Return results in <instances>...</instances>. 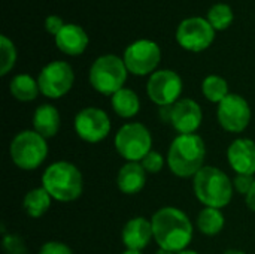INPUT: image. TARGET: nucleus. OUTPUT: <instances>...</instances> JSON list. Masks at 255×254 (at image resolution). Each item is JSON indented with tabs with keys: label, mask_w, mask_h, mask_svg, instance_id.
Segmentation results:
<instances>
[{
	"label": "nucleus",
	"mask_w": 255,
	"mask_h": 254,
	"mask_svg": "<svg viewBox=\"0 0 255 254\" xmlns=\"http://www.w3.org/2000/svg\"><path fill=\"white\" fill-rule=\"evenodd\" d=\"M112 108L117 115L123 118H131L139 112L140 102L137 94L130 88H121L112 96Z\"/></svg>",
	"instance_id": "nucleus-21"
},
{
	"label": "nucleus",
	"mask_w": 255,
	"mask_h": 254,
	"mask_svg": "<svg viewBox=\"0 0 255 254\" xmlns=\"http://www.w3.org/2000/svg\"><path fill=\"white\" fill-rule=\"evenodd\" d=\"M176 254H199L197 252H193V250H182V252H179V253Z\"/></svg>",
	"instance_id": "nucleus-36"
},
{
	"label": "nucleus",
	"mask_w": 255,
	"mask_h": 254,
	"mask_svg": "<svg viewBox=\"0 0 255 254\" xmlns=\"http://www.w3.org/2000/svg\"><path fill=\"white\" fill-rule=\"evenodd\" d=\"M124 63L128 72L137 76L152 73L161 60V49L151 39H139L124 51Z\"/></svg>",
	"instance_id": "nucleus-8"
},
{
	"label": "nucleus",
	"mask_w": 255,
	"mask_h": 254,
	"mask_svg": "<svg viewBox=\"0 0 255 254\" xmlns=\"http://www.w3.org/2000/svg\"><path fill=\"white\" fill-rule=\"evenodd\" d=\"M202 91H203L205 97L214 103H221L230 94L227 81L218 75L206 76L203 79V84H202Z\"/></svg>",
	"instance_id": "nucleus-24"
},
{
	"label": "nucleus",
	"mask_w": 255,
	"mask_h": 254,
	"mask_svg": "<svg viewBox=\"0 0 255 254\" xmlns=\"http://www.w3.org/2000/svg\"><path fill=\"white\" fill-rule=\"evenodd\" d=\"M152 139L149 130L140 123L123 126L115 136V148L128 162H142L151 151Z\"/></svg>",
	"instance_id": "nucleus-7"
},
{
	"label": "nucleus",
	"mask_w": 255,
	"mask_h": 254,
	"mask_svg": "<svg viewBox=\"0 0 255 254\" xmlns=\"http://www.w3.org/2000/svg\"><path fill=\"white\" fill-rule=\"evenodd\" d=\"M66 24L63 22V18L58 16V15H49L45 18V30L52 34L54 37L60 33V30L64 27Z\"/></svg>",
	"instance_id": "nucleus-30"
},
{
	"label": "nucleus",
	"mask_w": 255,
	"mask_h": 254,
	"mask_svg": "<svg viewBox=\"0 0 255 254\" xmlns=\"http://www.w3.org/2000/svg\"><path fill=\"white\" fill-rule=\"evenodd\" d=\"M152 238H154L152 225L143 217L131 219L130 222L126 223L123 229V243L127 247V250L131 252L143 250Z\"/></svg>",
	"instance_id": "nucleus-16"
},
{
	"label": "nucleus",
	"mask_w": 255,
	"mask_h": 254,
	"mask_svg": "<svg viewBox=\"0 0 255 254\" xmlns=\"http://www.w3.org/2000/svg\"><path fill=\"white\" fill-rule=\"evenodd\" d=\"M172 109H173V105L160 106V117L163 121H172Z\"/></svg>",
	"instance_id": "nucleus-32"
},
{
	"label": "nucleus",
	"mask_w": 255,
	"mask_h": 254,
	"mask_svg": "<svg viewBox=\"0 0 255 254\" xmlns=\"http://www.w3.org/2000/svg\"><path fill=\"white\" fill-rule=\"evenodd\" d=\"M152 232L160 249L179 253L185 250L193 238V226L185 213L167 207L158 210L151 220Z\"/></svg>",
	"instance_id": "nucleus-1"
},
{
	"label": "nucleus",
	"mask_w": 255,
	"mask_h": 254,
	"mask_svg": "<svg viewBox=\"0 0 255 254\" xmlns=\"http://www.w3.org/2000/svg\"><path fill=\"white\" fill-rule=\"evenodd\" d=\"M224 254H245L244 252H241V250H227Z\"/></svg>",
	"instance_id": "nucleus-34"
},
{
	"label": "nucleus",
	"mask_w": 255,
	"mask_h": 254,
	"mask_svg": "<svg viewBox=\"0 0 255 254\" xmlns=\"http://www.w3.org/2000/svg\"><path fill=\"white\" fill-rule=\"evenodd\" d=\"M197 226L202 234H205L208 237H214L223 231L224 216L220 210L206 207L205 210L200 211V214L197 217Z\"/></svg>",
	"instance_id": "nucleus-23"
},
{
	"label": "nucleus",
	"mask_w": 255,
	"mask_h": 254,
	"mask_svg": "<svg viewBox=\"0 0 255 254\" xmlns=\"http://www.w3.org/2000/svg\"><path fill=\"white\" fill-rule=\"evenodd\" d=\"M227 159L230 166L244 175L255 174V142L251 139H236L227 150Z\"/></svg>",
	"instance_id": "nucleus-15"
},
{
	"label": "nucleus",
	"mask_w": 255,
	"mask_h": 254,
	"mask_svg": "<svg viewBox=\"0 0 255 254\" xmlns=\"http://www.w3.org/2000/svg\"><path fill=\"white\" fill-rule=\"evenodd\" d=\"M9 90H10V94L19 102H31L37 97L40 91L37 81L27 73L13 76L9 84Z\"/></svg>",
	"instance_id": "nucleus-20"
},
{
	"label": "nucleus",
	"mask_w": 255,
	"mask_h": 254,
	"mask_svg": "<svg viewBox=\"0 0 255 254\" xmlns=\"http://www.w3.org/2000/svg\"><path fill=\"white\" fill-rule=\"evenodd\" d=\"M140 165L143 166V169L149 174H157L163 169L164 166V159L160 153L157 151H149L140 162Z\"/></svg>",
	"instance_id": "nucleus-27"
},
{
	"label": "nucleus",
	"mask_w": 255,
	"mask_h": 254,
	"mask_svg": "<svg viewBox=\"0 0 255 254\" xmlns=\"http://www.w3.org/2000/svg\"><path fill=\"white\" fill-rule=\"evenodd\" d=\"M123 254H142L140 252H131V250H127L126 253H123Z\"/></svg>",
	"instance_id": "nucleus-37"
},
{
	"label": "nucleus",
	"mask_w": 255,
	"mask_h": 254,
	"mask_svg": "<svg viewBox=\"0 0 255 254\" xmlns=\"http://www.w3.org/2000/svg\"><path fill=\"white\" fill-rule=\"evenodd\" d=\"M60 112L52 105H40L33 115V127L45 139L57 135L60 129Z\"/></svg>",
	"instance_id": "nucleus-19"
},
{
	"label": "nucleus",
	"mask_w": 255,
	"mask_h": 254,
	"mask_svg": "<svg viewBox=\"0 0 255 254\" xmlns=\"http://www.w3.org/2000/svg\"><path fill=\"white\" fill-rule=\"evenodd\" d=\"M88 34L78 24H66L55 36L57 48L67 55H81L88 46Z\"/></svg>",
	"instance_id": "nucleus-17"
},
{
	"label": "nucleus",
	"mask_w": 255,
	"mask_h": 254,
	"mask_svg": "<svg viewBox=\"0 0 255 254\" xmlns=\"http://www.w3.org/2000/svg\"><path fill=\"white\" fill-rule=\"evenodd\" d=\"M3 247L7 254H28L24 241L16 235H6L3 240Z\"/></svg>",
	"instance_id": "nucleus-28"
},
{
	"label": "nucleus",
	"mask_w": 255,
	"mask_h": 254,
	"mask_svg": "<svg viewBox=\"0 0 255 254\" xmlns=\"http://www.w3.org/2000/svg\"><path fill=\"white\" fill-rule=\"evenodd\" d=\"M49 207H51V195L43 187L30 190L22 202L24 211L33 219L42 217L49 210Z\"/></svg>",
	"instance_id": "nucleus-22"
},
{
	"label": "nucleus",
	"mask_w": 255,
	"mask_h": 254,
	"mask_svg": "<svg viewBox=\"0 0 255 254\" xmlns=\"http://www.w3.org/2000/svg\"><path fill=\"white\" fill-rule=\"evenodd\" d=\"M75 73L69 63L66 61H51L39 73L37 84L40 93L49 99H58L67 94L73 85Z\"/></svg>",
	"instance_id": "nucleus-10"
},
{
	"label": "nucleus",
	"mask_w": 255,
	"mask_h": 254,
	"mask_svg": "<svg viewBox=\"0 0 255 254\" xmlns=\"http://www.w3.org/2000/svg\"><path fill=\"white\" fill-rule=\"evenodd\" d=\"M9 153L18 168L33 171L39 168L48 156L46 139L34 130H24L13 138Z\"/></svg>",
	"instance_id": "nucleus-6"
},
{
	"label": "nucleus",
	"mask_w": 255,
	"mask_h": 254,
	"mask_svg": "<svg viewBox=\"0 0 255 254\" xmlns=\"http://www.w3.org/2000/svg\"><path fill=\"white\" fill-rule=\"evenodd\" d=\"M247 205H248L250 210L255 211V181L253 187H251V190H250V193L247 195Z\"/></svg>",
	"instance_id": "nucleus-33"
},
{
	"label": "nucleus",
	"mask_w": 255,
	"mask_h": 254,
	"mask_svg": "<svg viewBox=\"0 0 255 254\" xmlns=\"http://www.w3.org/2000/svg\"><path fill=\"white\" fill-rule=\"evenodd\" d=\"M75 130L85 142H100L111 132V120L103 109L85 108L75 118Z\"/></svg>",
	"instance_id": "nucleus-12"
},
{
	"label": "nucleus",
	"mask_w": 255,
	"mask_h": 254,
	"mask_svg": "<svg viewBox=\"0 0 255 254\" xmlns=\"http://www.w3.org/2000/svg\"><path fill=\"white\" fill-rule=\"evenodd\" d=\"M39 254H73L72 250L66 246V244H61V243H57V241H52V243H46L45 246H42Z\"/></svg>",
	"instance_id": "nucleus-31"
},
{
	"label": "nucleus",
	"mask_w": 255,
	"mask_h": 254,
	"mask_svg": "<svg viewBox=\"0 0 255 254\" xmlns=\"http://www.w3.org/2000/svg\"><path fill=\"white\" fill-rule=\"evenodd\" d=\"M145 183H146V171L139 162H128L118 172L117 184L124 195L139 193L145 187Z\"/></svg>",
	"instance_id": "nucleus-18"
},
{
	"label": "nucleus",
	"mask_w": 255,
	"mask_h": 254,
	"mask_svg": "<svg viewBox=\"0 0 255 254\" xmlns=\"http://www.w3.org/2000/svg\"><path fill=\"white\" fill-rule=\"evenodd\" d=\"M202 118V108L197 102L191 99H181L173 105L170 123L181 135H191L200 127Z\"/></svg>",
	"instance_id": "nucleus-14"
},
{
	"label": "nucleus",
	"mask_w": 255,
	"mask_h": 254,
	"mask_svg": "<svg viewBox=\"0 0 255 254\" xmlns=\"http://www.w3.org/2000/svg\"><path fill=\"white\" fill-rule=\"evenodd\" d=\"M215 39V30L202 16L185 18L176 28V42L187 51L200 52L208 49Z\"/></svg>",
	"instance_id": "nucleus-9"
},
{
	"label": "nucleus",
	"mask_w": 255,
	"mask_h": 254,
	"mask_svg": "<svg viewBox=\"0 0 255 254\" xmlns=\"http://www.w3.org/2000/svg\"><path fill=\"white\" fill-rule=\"evenodd\" d=\"M254 178L253 175H244V174H238V177L233 180V187L241 193V195H248L253 184H254Z\"/></svg>",
	"instance_id": "nucleus-29"
},
{
	"label": "nucleus",
	"mask_w": 255,
	"mask_h": 254,
	"mask_svg": "<svg viewBox=\"0 0 255 254\" xmlns=\"http://www.w3.org/2000/svg\"><path fill=\"white\" fill-rule=\"evenodd\" d=\"M127 67L123 58L114 54H106L99 57L90 69V84L91 87L105 94L114 96L117 91L124 88L127 79Z\"/></svg>",
	"instance_id": "nucleus-5"
},
{
	"label": "nucleus",
	"mask_w": 255,
	"mask_h": 254,
	"mask_svg": "<svg viewBox=\"0 0 255 254\" xmlns=\"http://www.w3.org/2000/svg\"><path fill=\"white\" fill-rule=\"evenodd\" d=\"M146 91L149 99L158 106H170L178 102L182 93V79L173 70H155L148 79Z\"/></svg>",
	"instance_id": "nucleus-11"
},
{
	"label": "nucleus",
	"mask_w": 255,
	"mask_h": 254,
	"mask_svg": "<svg viewBox=\"0 0 255 254\" xmlns=\"http://www.w3.org/2000/svg\"><path fill=\"white\" fill-rule=\"evenodd\" d=\"M205 156L206 147L199 135H179L169 148L167 163L175 175L188 178L203 168Z\"/></svg>",
	"instance_id": "nucleus-2"
},
{
	"label": "nucleus",
	"mask_w": 255,
	"mask_h": 254,
	"mask_svg": "<svg viewBox=\"0 0 255 254\" xmlns=\"http://www.w3.org/2000/svg\"><path fill=\"white\" fill-rule=\"evenodd\" d=\"M155 254H173V252H169V250H164V249H160Z\"/></svg>",
	"instance_id": "nucleus-35"
},
{
	"label": "nucleus",
	"mask_w": 255,
	"mask_h": 254,
	"mask_svg": "<svg viewBox=\"0 0 255 254\" xmlns=\"http://www.w3.org/2000/svg\"><path fill=\"white\" fill-rule=\"evenodd\" d=\"M16 61V49L7 36H0V75L4 76Z\"/></svg>",
	"instance_id": "nucleus-26"
},
{
	"label": "nucleus",
	"mask_w": 255,
	"mask_h": 254,
	"mask_svg": "<svg viewBox=\"0 0 255 254\" xmlns=\"http://www.w3.org/2000/svg\"><path fill=\"white\" fill-rule=\"evenodd\" d=\"M218 121L227 132H244L251 121V108L239 94H229L218 103Z\"/></svg>",
	"instance_id": "nucleus-13"
},
{
	"label": "nucleus",
	"mask_w": 255,
	"mask_h": 254,
	"mask_svg": "<svg viewBox=\"0 0 255 254\" xmlns=\"http://www.w3.org/2000/svg\"><path fill=\"white\" fill-rule=\"evenodd\" d=\"M194 193L197 199L209 208H224L233 196V183L221 169L203 166L194 175Z\"/></svg>",
	"instance_id": "nucleus-3"
},
{
	"label": "nucleus",
	"mask_w": 255,
	"mask_h": 254,
	"mask_svg": "<svg viewBox=\"0 0 255 254\" xmlns=\"http://www.w3.org/2000/svg\"><path fill=\"white\" fill-rule=\"evenodd\" d=\"M206 19L209 21V24L214 27L215 31H221L232 25L235 19V13L227 3H217L209 9Z\"/></svg>",
	"instance_id": "nucleus-25"
},
{
	"label": "nucleus",
	"mask_w": 255,
	"mask_h": 254,
	"mask_svg": "<svg viewBox=\"0 0 255 254\" xmlns=\"http://www.w3.org/2000/svg\"><path fill=\"white\" fill-rule=\"evenodd\" d=\"M42 187L52 199L70 202L81 196L84 181L79 169L69 162H57L48 166L42 175Z\"/></svg>",
	"instance_id": "nucleus-4"
}]
</instances>
